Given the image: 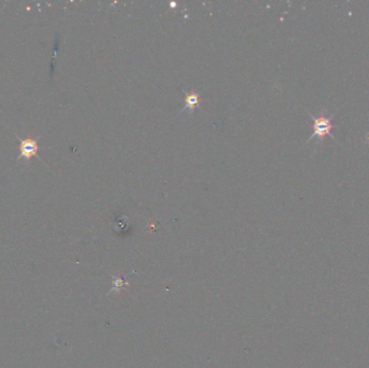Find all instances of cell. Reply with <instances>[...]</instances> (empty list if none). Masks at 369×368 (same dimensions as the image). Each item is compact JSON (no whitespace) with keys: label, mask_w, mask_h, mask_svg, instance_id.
<instances>
[{"label":"cell","mask_w":369,"mask_h":368,"mask_svg":"<svg viewBox=\"0 0 369 368\" xmlns=\"http://www.w3.org/2000/svg\"><path fill=\"white\" fill-rule=\"evenodd\" d=\"M309 116L313 120V134L309 137V139H308L307 143H309L315 137L317 138V141L319 143H322L324 141L325 136H330L335 139V136L332 134V130L336 126L335 124L332 123V118L334 117V115L330 117L321 116V117H318V118H315L314 116H312L310 114Z\"/></svg>","instance_id":"cell-1"},{"label":"cell","mask_w":369,"mask_h":368,"mask_svg":"<svg viewBox=\"0 0 369 368\" xmlns=\"http://www.w3.org/2000/svg\"><path fill=\"white\" fill-rule=\"evenodd\" d=\"M38 152V145L34 139H23L21 141V157L29 160L32 155H36Z\"/></svg>","instance_id":"cell-2"},{"label":"cell","mask_w":369,"mask_h":368,"mask_svg":"<svg viewBox=\"0 0 369 368\" xmlns=\"http://www.w3.org/2000/svg\"><path fill=\"white\" fill-rule=\"evenodd\" d=\"M199 106V94L191 91L190 93L185 94V107L184 109L194 110Z\"/></svg>","instance_id":"cell-3"}]
</instances>
